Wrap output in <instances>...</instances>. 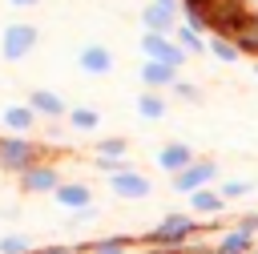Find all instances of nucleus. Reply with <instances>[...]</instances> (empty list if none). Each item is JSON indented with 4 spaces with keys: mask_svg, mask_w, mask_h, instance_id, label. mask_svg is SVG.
Masks as SVG:
<instances>
[{
    "mask_svg": "<svg viewBox=\"0 0 258 254\" xmlns=\"http://www.w3.org/2000/svg\"><path fill=\"white\" fill-rule=\"evenodd\" d=\"M145 254H177V250H173V246H149Z\"/></svg>",
    "mask_w": 258,
    "mask_h": 254,
    "instance_id": "nucleus-29",
    "label": "nucleus"
},
{
    "mask_svg": "<svg viewBox=\"0 0 258 254\" xmlns=\"http://www.w3.org/2000/svg\"><path fill=\"white\" fill-rule=\"evenodd\" d=\"M254 246H258V238L246 234V230H238V226L218 238V254H254Z\"/></svg>",
    "mask_w": 258,
    "mask_h": 254,
    "instance_id": "nucleus-15",
    "label": "nucleus"
},
{
    "mask_svg": "<svg viewBox=\"0 0 258 254\" xmlns=\"http://www.w3.org/2000/svg\"><path fill=\"white\" fill-rule=\"evenodd\" d=\"M198 157H194V145L189 141H169V145H161L157 149V165L165 169V173H181V169H189Z\"/></svg>",
    "mask_w": 258,
    "mask_h": 254,
    "instance_id": "nucleus-9",
    "label": "nucleus"
},
{
    "mask_svg": "<svg viewBox=\"0 0 258 254\" xmlns=\"http://www.w3.org/2000/svg\"><path fill=\"white\" fill-rule=\"evenodd\" d=\"M238 230H246V234H258V214H246V218L238 222Z\"/></svg>",
    "mask_w": 258,
    "mask_h": 254,
    "instance_id": "nucleus-27",
    "label": "nucleus"
},
{
    "mask_svg": "<svg viewBox=\"0 0 258 254\" xmlns=\"http://www.w3.org/2000/svg\"><path fill=\"white\" fill-rule=\"evenodd\" d=\"M189 206H194V214L214 218V214H222V210H226V198H222L218 189H198V194H189Z\"/></svg>",
    "mask_w": 258,
    "mask_h": 254,
    "instance_id": "nucleus-17",
    "label": "nucleus"
},
{
    "mask_svg": "<svg viewBox=\"0 0 258 254\" xmlns=\"http://www.w3.org/2000/svg\"><path fill=\"white\" fill-rule=\"evenodd\" d=\"M77 69L85 77H105V73H113V52L105 44H81L77 48Z\"/></svg>",
    "mask_w": 258,
    "mask_h": 254,
    "instance_id": "nucleus-8",
    "label": "nucleus"
},
{
    "mask_svg": "<svg viewBox=\"0 0 258 254\" xmlns=\"http://www.w3.org/2000/svg\"><path fill=\"white\" fill-rule=\"evenodd\" d=\"M20 189L24 194H56L60 189V169L48 165V161H36L32 169L20 173Z\"/></svg>",
    "mask_w": 258,
    "mask_h": 254,
    "instance_id": "nucleus-6",
    "label": "nucleus"
},
{
    "mask_svg": "<svg viewBox=\"0 0 258 254\" xmlns=\"http://www.w3.org/2000/svg\"><path fill=\"white\" fill-rule=\"evenodd\" d=\"M173 40L189 52V56H202V52H210V40L202 36V32H194L189 24H177V32H173Z\"/></svg>",
    "mask_w": 258,
    "mask_h": 254,
    "instance_id": "nucleus-19",
    "label": "nucleus"
},
{
    "mask_svg": "<svg viewBox=\"0 0 258 254\" xmlns=\"http://www.w3.org/2000/svg\"><path fill=\"white\" fill-rule=\"evenodd\" d=\"M36 254H77L73 246H44V250H36Z\"/></svg>",
    "mask_w": 258,
    "mask_h": 254,
    "instance_id": "nucleus-28",
    "label": "nucleus"
},
{
    "mask_svg": "<svg viewBox=\"0 0 258 254\" xmlns=\"http://www.w3.org/2000/svg\"><path fill=\"white\" fill-rule=\"evenodd\" d=\"M97 218H101V210H97V206H89V210H77L69 222H73V226H85V222H97Z\"/></svg>",
    "mask_w": 258,
    "mask_h": 254,
    "instance_id": "nucleus-25",
    "label": "nucleus"
},
{
    "mask_svg": "<svg viewBox=\"0 0 258 254\" xmlns=\"http://www.w3.org/2000/svg\"><path fill=\"white\" fill-rule=\"evenodd\" d=\"M214 177H218V165H214L210 157H198L189 169L173 173V189H177V194H198V189H210Z\"/></svg>",
    "mask_w": 258,
    "mask_h": 254,
    "instance_id": "nucleus-5",
    "label": "nucleus"
},
{
    "mask_svg": "<svg viewBox=\"0 0 258 254\" xmlns=\"http://www.w3.org/2000/svg\"><path fill=\"white\" fill-rule=\"evenodd\" d=\"M137 113H141L145 121H161V117L169 113V101H165V93H149V89H145V93L137 97Z\"/></svg>",
    "mask_w": 258,
    "mask_h": 254,
    "instance_id": "nucleus-16",
    "label": "nucleus"
},
{
    "mask_svg": "<svg viewBox=\"0 0 258 254\" xmlns=\"http://www.w3.org/2000/svg\"><path fill=\"white\" fill-rule=\"evenodd\" d=\"M254 254H258V246H254Z\"/></svg>",
    "mask_w": 258,
    "mask_h": 254,
    "instance_id": "nucleus-33",
    "label": "nucleus"
},
{
    "mask_svg": "<svg viewBox=\"0 0 258 254\" xmlns=\"http://www.w3.org/2000/svg\"><path fill=\"white\" fill-rule=\"evenodd\" d=\"M0 254H32V238H24V234H4V238H0Z\"/></svg>",
    "mask_w": 258,
    "mask_h": 254,
    "instance_id": "nucleus-23",
    "label": "nucleus"
},
{
    "mask_svg": "<svg viewBox=\"0 0 258 254\" xmlns=\"http://www.w3.org/2000/svg\"><path fill=\"white\" fill-rule=\"evenodd\" d=\"M210 56L222 60V65H234V60L242 56V48H238L230 36H210Z\"/></svg>",
    "mask_w": 258,
    "mask_h": 254,
    "instance_id": "nucleus-20",
    "label": "nucleus"
},
{
    "mask_svg": "<svg viewBox=\"0 0 258 254\" xmlns=\"http://www.w3.org/2000/svg\"><path fill=\"white\" fill-rule=\"evenodd\" d=\"M0 121H4V129L8 133H16V137H28L32 129H36V121H40V113L24 101V105H8L4 113H0Z\"/></svg>",
    "mask_w": 258,
    "mask_h": 254,
    "instance_id": "nucleus-12",
    "label": "nucleus"
},
{
    "mask_svg": "<svg viewBox=\"0 0 258 254\" xmlns=\"http://www.w3.org/2000/svg\"><path fill=\"white\" fill-rule=\"evenodd\" d=\"M181 69H169V65H161V60H145L141 65V85L149 89V93H165V89H173L181 77H177Z\"/></svg>",
    "mask_w": 258,
    "mask_h": 254,
    "instance_id": "nucleus-11",
    "label": "nucleus"
},
{
    "mask_svg": "<svg viewBox=\"0 0 258 254\" xmlns=\"http://www.w3.org/2000/svg\"><path fill=\"white\" fill-rule=\"evenodd\" d=\"M153 4H161V8H173V12H181V0H153Z\"/></svg>",
    "mask_w": 258,
    "mask_h": 254,
    "instance_id": "nucleus-30",
    "label": "nucleus"
},
{
    "mask_svg": "<svg viewBox=\"0 0 258 254\" xmlns=\"http://www.w3.org/2000/svg\"><path fill=\"white\" fill-rule=\"evenodd\" d=\"M8 4H16V8H32V4H40V0H8Z\"/></svg>",
    "mask_w": 258,
    "mask_h": 254,
    "instance_id": "nucleus-31",
    "label": "nucleus"
},
{
    "mask_svg": "<svg viewBox=\"0 0 258 254\" xmlns=\"http://www.w3.org/2000/svg\"><path fill=\"white\" fill-rule=\"evenodd\" d=\"M198 230H202V222H194V214H165V218L145 234V242H149V246H173V250H177V246H181L189 234H198Z\"/></svg>",
    "mask_w": 258,
    "mask_h": 254,
    "instance_id": "nucleus-1",
    "label": "nucleus"
},
{
    "mask_svg": "<svg viewBox=\"0 0 258 254\" xmlns=\"http://www.w3.org/2000/svg\"><path fill=\"white\" fill-rule=\"evenodd\" d=\"M36 40H40L36 24L16 20V24H8V28L0 32V56H4V60H24V56L36 48Z\"/></svg>",
    "mask_w": 258,
    "mask_h": 254,
    "instance_id": "nucleus-3",
    "label": "nucleus"
},
{
    "mask_svg": "<svg viewBox=\"0 0 258 254\" xmlns=\"http://www.w3.org/2000/svg\"><path fill=\"white\" fill-rule=\"evenodd\" d=\"M56 198V206H64V210H89L93 206V189L85 185V181H60V189L52 194Z\"/></svg>",
    "mask_w": 258,
    "mask_h": 254,
    "instance_id": "nucleus-14",
    "label": "nucleus"
},
{
    "mask_svg": "<svg viewBox=\"0 0 258 254\" xmlns=\"http://www.w3.org/2000/svg\"><path fill=\"white\" fill-rule=\"evenodd\" d=\"M254 73H258V60H254Z\"/></svg>",
    "mask_w": 258,
    "mask_h": 254,
    "instance_id": "nucleus-32",
    "label": "nucleus"
},
{
    "mask_svg": "<svg viewBox=\"0 0 258 254\" xmlns=\"http://www.w3.org/2000/svg\"><path fill=\"white\" fill-rule=\"evenodd\" d=\"M141 52H145V60H161L169 69H181L189 60V52L173 36H161V32H141Z\"/></svg>",
    "mask_w": 258,
    "mask_h": 254,
    "instance_id": "nucleus-4",
    "label": "nucleus"
},
{
    "mask_svg": "<svg viewBox=\"0 0 258 254\" xmlns=\"http://www.w3.org/2000/svg\"><path fill=\"white\" fill-rule=\"evenodd\" d=\"M28 105H32L40 117H48V121H56V117H69V105H64V97H60V93H52V89H32V93H28Z\"/></svg>",
    "mask_w": 258,
    "mask_h": 254,
    "instance_id": "nucleus-13",
    "label": "nucleus"
},
{
    "mask_svg": "<svg viewBox=\"0 0 258 254\" xmlns=\"http://www.w3.org/2000/svg\"><path fill=\"white\" fill-rule=\"evenodd\" d=\"M89 250H93V254H133V238H125V234H113V238H97Z\"/></svg>",
    "mask_w": 258,
    "mask_h": 254,
    "instance_id": "nucleus-21",
    "label": "nucleus"
},
{
    "mask_svg": "<svg viewBox=\"0 0 258 254\" xmlns=\"http://www.w3.org/2000/svg\"><path fill=\"white\" fill-rule=\"evenodd\" d=\"M69 125H73L77 133H97L101 113H97L93 105H73V109H69Z\"/></svg>",
    "mask_w": 258,
    "mask_h": 254,
    "instance_id": "nucleus-18",
    "label": "nucleus"
},
{
    "mask_svg": "<svg viewBox=\"0 0 258 254\" xmlns=\"http://www.w3.org/2000/svg\"><path fill=\"white\" fill-rule=\"evenodd\" d=\"M173 93H177L181 101H198V97H202V93H198L194 85H185V81H177V85H173Z\"/></svg>",
    "mask_w": 258,
    "mask_h": 254,
    "instance_id": "nucleus-26",
    "label": "nucleus"
},
{
    "mask_svg": "<svg viewBox=\"0 0 258 254\" xmlns=\"http://www.w3.org/2000/svg\"><path fill=\"white\" fill-rule=\"evenodd\" d=\"M36 161H40V149H36L28 137H16V133L0 137V169H8V173H24V169H32Z\"/></svg>",
    "mask_w": 258,
    "mask_h": 254,
    "instance_id": "nucleus-2",
    "label": "nucleus"
},
{
    "mask_svg": "<svg viewBox=\"0 0 258 254\" xmlns=\"http://www.w3.org/2000/svg\"><path fill=\"white\" fill-rule=\"evenodd\" d=\"M141 24H145V32H161V36H173L181 20H177V12H173V8H161V4H153V0H149V4L141 8Z\"/></svg>",
    "mask_w": 258,
    "mask_h": 254,
    "instance_id": "nucleus-10",
    "label": "nucleus"
},
{
    "mask_svg": "<svg viewBox=\"0 0 258 254\" xmlns=\"http://www.w3.org/2000/svg\"><path fill=\"white\" fill-rule=\"evenodd\" d=\"M109 189H113L117 198H149V194H153V181H149L141 169L125 165L121 173H109Z\"/></svg>",
    "mask_w": 258,
    "mask_h": 254,
    "instance_id": "nucleus-7",
    "label": "nucleus"
},
{
    "mask_svg": "<svg viewBox=\"0 0 258 254\" xmlns=\"http://www.w3.org/2000/svg\"><path fill=\"white\" fill-rule=\"evenodd\" d=\"M250 189H254V181H238V177H230V181H222V185H218V194H222L226 202H230V198H246Z\"/></svg>",
    "mask_w": 258,
    "mask_h": 254,
    "instance_id": "nucleus-24",
    "label": "nucleus"
},
{
    "mask_svg": "<svg viewBox=\"0 0 258 254\" xmlns=\"http://www.w3.org/2000/svg\"><path fill=\"white\" fill-rule=\"evenodd\" d=\"M97 157L125 161V157H129V141H125V137H105V141H97Z\"/></svg>",
    "mask_w": 258,
    "mask_h": 254,
    "instance_id": "nucleus-22",
    "label": "nucleus"
}]
</instances>
